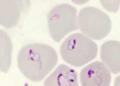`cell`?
<instances>
[{
	"mask_svg": "<svg viewBox=\"0 0 120 86\" xmlns=\"http://www.w3.org/2000/svg\"><path fill=\"white\" fill-rule=\"evenodd\" d=\"M58 56L54 48L42 43L28 44L18 54L17 65L25 77L40 82L57 64Z\"/></svg>",
	"mask_w": 120,
	"mask_h": 86,
	"instance_id": "obj_1",
	"label": "cell"
},
{
	"mask_svg": "<svg viewBox=\"0 0 120 86\" xmlns=\"http://www.w3.org/2000/svg\"><path fill=\"white\" fill-rule=\"evenodd\" d=\"M60 53L66 63L80 67L96 57L98 45L84 34L77 33L65 39L60 48Z\"/></svg>",
	"mask_w": 120,
	"mask_h": 86,
	"instance_id": "obj_2",
	"label": "cell"
},
{
	"mask_svg": "<svg viewBox=\"0 0 120 86\" xmlns=\"http://www.w3.org/2000/svg\"><path fill=\"white\" fill-rule=\"evenodd\" d=\"M77 13V8L69 4L58 5L49 12L48 29L55 42H59L67 34L78 29Z\"/></svg>",
	"mask_w": 120,
	"mask_h": 86,
	"instance_id": "obj_3",
	"label": "cell"
},
{
	"mask_svg": "<svg viewBox=\"0 0 120 86\" xmlns=\"http://www.w3.org/2000/svg\"><path fill=\"white\" fill-rule=\"evenodd\" d=\"M78 27L89 39L101 40L111 30V20L107 14L95 7H86L80 11Z\"/></svg>",
	"mask_w": 120,
	"mask_h": 86,
	"instance_id": "obj_4",
	"label": "cell"
},
{
	"mask_svg": "<svg viewBox=\"0 0 120 86\" xmlns=\"http://www.w3.org/2000/svg\"><path fill=\"white\" fill-rule=\"evenodd\" d=\"M80 78L81 86H110L111 74L106 65L96 61L82 69Z\"/></svg>",
	"mask_w": 120,
	"mask_h": 86,
	"instance_id": "obj_5",
	"label": "cell"
},
{
	"mask_svg": "<svg viewBox=\"0 0 120 86\" xmlns=\"http://www.w3.org/2000/svg\"><path fill=\"white\" fill-rule=\"evenodd\" d=\"M29 5V1H2L0 0V25L6 28L17 26L21 12Z\"/></svg>",
	"mask_w": 120,
	"mask_h": 86,
	"instance_id": "obj_6",
	"label": "cell"
},
{
	"mask_svg": "<svg viewBox=\"0 0 120 86\" xmlns=\"http://www.w3.org/2000/svg\"><path fill=\"white\" fill-rule=\"evenodd\" d=\"M44 86H79L77 73L65 64L59 65L44 81Z\"/></svg>",
	"mask_w": 120,
	"mask_h": 86,
	"instance_id": "obj_7",
	"label": "cell"
},
{
	"mask_svg": "<svg viewBox=\"0 0 120 86\" xmlns=\"http://www.w3.org/2000/svg\"><path fill=\"white\" fill-rule=\"evenodd\" d=\"M101 59L112 73H120V42L107 41L101 48Z\"/></svg>",
	"mask_w": 120,
	"mask_h": 86,
	"instance_id": "obj_8",
	"label": "cell"
},
{
	"mask_svg": "<svg viewBox=\"0 0 120 86\" xmlns=\"http://www.w3.org/2000/svg\"><path fill=\"white\" fill-rule=\"evenodd\" d=\"M13 45L11 38L2 29H0V71L8 73L11 64Z\"/></svg>",
	"mask_w": 120,
	"mask_h": 86,
	"instance_id": "obj_9",
	"label": "cell"
},
{
	"mask_svg": "<svg viewBox=\"0 0 120 86\" xmlns=\"http://www.w3.org/2000/svg\"><path fill=\"white\" fill-rule=\"evenodd\" d=\"M101 5L108 12L116 13L119 11L120 6V0L117 1H106V0H101Z\"/></svg>",
	"mask_w": 120,
	"mask_h": 86,
	"instance_id": "obj_10",
	"label": "cell"
},
{
	"mask_svg": "<svg viewBox=\"0 0 120 86\" xmlns=\"http://www.w3.org/2000/svg\"><path fill=\"white\" fill-rule=\"evenodd\" d=\"M113 86H120V75L115 78Z\"/></svg>",
	"mask_w": 120,
	"mask_h": 86,
	"instance_id": "obj_11",
	"label": "cell"
},
{
	"mask_svg": "<svg viewBox=\"0 0 120 86\" xmlns=\"http://www.w3.org/2000/svg\"><path fill=\"white\" fill-rule=\"evenodd\" d=\"M89 1H84V0H82V1H73V2L76 3V4H85V3L88 2Z\"/></svg>",
	"mask_w": 120,
	"mask_h": 86,
	"instance_id": "obj_12",
	"label": "cell"
},
{
	"mask_svg": "<svg viewBox=\"0 0 120 86\" xmlns=\"http://www.w3.org/2000/svg\"><path fill=\"white\" fill-rule=\"evenodd\" d=\"M26 86H28V85H26Z\"/></svg>",
	"mask_w": 120,
	"mask_h": 86,
	"instance_id": "obj_13",
	"label": "cell"
}]
</instances>
